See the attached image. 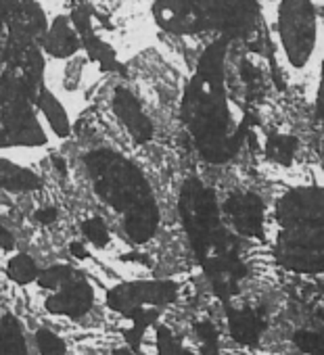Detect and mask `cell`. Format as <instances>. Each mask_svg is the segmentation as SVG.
Segmentation results:
<instances>
[{
	"mask_svg": "<svg viewBox=\"0 0 324 355\" xmlns=\"http://www.w3.org/2000/svg\"><path fill=\"white\" fill-rule=\"evenodd\" d=\"M230 40H214L199 57L195 76L185 88L180 115L199 155L214 165L237 157L247 123L237 121L224 86V63Z\"/></svg>",
	"mask_w": 324,
	"mask_h": 355,
	"instance_id": "1",
	"label": "cell"
},
{
	"mask_svg": "<svg viewBox=\"0 0 324 355\" xmlns=\"http://www.w3.org/2000/svg\"><path fill=\"white\" fill-rule=\"evenodd\" d=\"M86 165L96 195L123 216L130 241H151L159 226V207L142 171L113 150H92Z\"/></svg>",
	"mask_w": 324,
	"mask_h": 355,
	"instance_id": "2",
	"label": "cell"
},
{
	"mask_svg": "<svg viewBox=\"0 0 324 355\" xmlns=\"http://www.w3.org/2000/svg\"><path fill=\"white\" fill-rule=\"evenodd\" d=\"M276 257L293 272H324V189L297 187L276 205Z\"/></svg>",
	"mask_w": 324,
	"mask_h": 355,
	"instance_id": "3",
	"label": "cell"
},
{
	"mask_svg": "<svg viewBox=\"0 0 324 355\" xmlns=\"http://www.w3.org/2000/svg\"><path fill=\"white\" fill-rule=\"evenodd\" d=\"M180 218L191 247L205 272L239 266V243L222 222V209L216 193L197 178L185 180L178 199Z\"/></svg>",
	"mask_w": 324,
	"mask_h": 355,
	"instance_id": "4",
	"label": "cell"
},
{
	"mask_svg": "<svg viewBox=\"0 0 324 355\" xmlns=\"http://www.w3.org/2000/svg\"><path fill=\"white\" fill-rule=\"evenodd\" d=\"M276 34L287 61L295 69L305 67L318 40V15L312 0H280Z\"/></svg>",
	"mask_w": 324,
	"mask_h": 355,
	"instance_id": "5",
	"label": "cell"
},
{
	"mask_svg": "<svg viewBox=\"0 0 324 355\" xmlns=\"http://www.w3.org/2000/svg\"><path fill=\"white\" fill-rule=\"evenodd\" d=\"M207 32L226 40H251L259 30V7L255 0H195Z\"/></svg>",
	"mask_w": 324,
	"mask_h": 355,
	"instance_id": "6",
	"label": "cell"
},
{
	"mask_svg": "<svg viewBox=\"0 0 324 355\" xmlns=\"http://www.w3.org/2000/svg\"><path fill=\"white\" fill-rule=\"evenodd\" d=\"M153 17L161 30L174 36H197L207 32L195 0H155Z\"/></svg>",
	"mask_w": 324,
	"mask_h": 355,
	"instance_id": "7",
	"label": "cell"
},
{
	"mask_svg": "<svg viewBox=\"0 0 324 355\" xmlns=\"http://www.w3.org/2000/svg\"><path fill=\"white\" fill-rule=\"evenodd\" d=\"M176 299V284L172 282H138V284H126L109 295V305L113 309L134 313L142 305H161Z\"/></svg>",
	"mask_w": 324,
	"mask_h": 355,
	"instance_id": "8",
	"label": "cell"
},
{
	"mask_svg": "<svg viewBox=\"0 0 324 355\" xmlns=\"http://www.w3.org/2000/svg\"><path fill=\"white\" fill-rule=\"evenodd\" d=\"M224 216L237 234L247 239L262 236L264 230V203L253 193H235L224 203Z\"/></svg>",
	"mask_w": 324,
	"mask_h": 355,
	"instance_id": "9",
	"label": "cell"
},
{
	"mask_svg": "<svg viewBox=\"0 0 324 355\" xmlns=\"http://www.w3.org/2000/svg\"><path fill=\"white\" fill-rule=\"evenodd\" d=\"M113 109H115V115L121 119V123L128 128V132L132 134V138L140 144L148 142L153 138V123L151 119L146 117V113L142 111L138 98L126 90V88H117L115 94H113Z\"/></svg>",
	"mask_w": 324,
	"mask_h": 355,
	"instance_id": "10",
	"label": "cell"
},
{
	"mask_svg": "<svg viewBox=\"0 0 324 355\" xmlns=\"http://www.w3.org/2000/svg\"><path fill=\"white\" fill-rule=\"evenodd\" d=\"M92 305V291L84 280H71L63 286V291L49 299V309L57 313H69V315H82Z\"/></svg>",
	"mask_w": 324,
	"mask_h": 355,
	"instance_id": "11",
	"label": "cell"
},
{
	"mask_svg": "<svg viewBox=\"0 0 324 355\" xmlns=\"http://www.w3.org/2000/svg\"><path fill=\"white\" fill-rule=\"evenodd\" d=\"M230 334L241 345H255L266 328L264 318L251 309H230L228 313Z\"/></svg>",
	"mask_w": 324,
	"mask_h": 355,
	"instance_id": "12",
	"label": "cell"
},
{
	"mask_svg": "<svg viewBox=\"0 0 324 355\" xmlns=\"http://www.w3.org/2000/svg\"><path fill=\"white\" fill-rule=\"evenodd\" d=\"M46 49H49V53H53L55 57H69V55H74V53L80 49L78 30H74L65 17H59V19L55 21L53 30L49 32Z\"/></svg>",
	"mask_w": 324,
	"mask_h": 355,
	"instance_id": "13",
	"label": "cell"
},
{
	"mask_svg": "<svg viewBox=\"0 0 324 355\" xmlns=\"http://www.w3.org/2000/svg\"><path fill=\"white\" fill-rule=\"evenodd\" d=\"M297 153V138L291 134H270L266 140V157L282 167L293 165Z\"/></svg>",
	"mask_w": 324,
	"mask_h": 355,
	"instance_id": "14",
	"label": "cell"
},
{
	"mask_svg": "<svg viewBox=\"0 0 324 355\" xmlns=\"http://www.w3.org/2000/svg\"><path fill=\"white\" fill-rule=\"evenodd\" d=\"M0 187L7 191H26V189H36L38 178L22 167H13L9 163H0Z\"/></svg>",
	"mask_w": 324,
	"mask_h": 355,
	"instance_id": "15",
	"label": "cell"
},
{
	"mask_svg": "<svg viewBox=\"0 0 324 355\" xmlns=\"http://www.w3.org/2000/svg\"><path fill=\"white\" fill-rule=\"evenodd\" d=\"M0 355H26L19 326L13 318L3 320V330H0Z\"/></svg>",
	"mask_w": 324,
	"mask_h": 355,
	"instance_id": "16",
	"label": "cell"
},
{
	"mask_svg": "<svg viewBox=\"0 0 324 355\" xmlns=\"http://www.w3.org/2000/svg\"><path fill=\"white\" fill-rule=\"evenodd\" d=\"M84 40H86V49H88L90 59H92L96 65H101V69H105V71H117V69H119V63H117V59H115V53H113L103 40H99V38L92 36V34L84 36Z\"/></svg>",
	"mask_w": 324,
	"mask_h": 355,
	"instance_id": "17",
	"label": "cell"
},
{
	"mask_svg": "<svg viewBox=\"0 0 324 355\" xmlns=\"http://www.w3.org/2000/svg\"><path fill=\"white\" fill-rule=\"evenodd\" d=\"M9 274L17 282H30L38 276V268L28 255H17L9 263Z\"/></svg>",
	"mask_w": 324,
	"mask_h": 355,
	"instance_id": "18",
	"label": "cell"
},
{
	"mask_svg": "<svg viewBox=\"0 0 324 355\" xmlns=\"http://www.w3.org/2000/svg\"><path fill=\"white\" fill-rule=\"evenodd\" d=\"M40 105H42V109H44V113H46V117L51 119V123L55 125V130L61 134V136H65L67 132H69V121H67V117H65V113H63V109L51 98V96H40Z\"/></svg>",
	"mask_w": 324,
	"mask_h": 355,
	"instance_id": "19",
	"label": "cell"
},
{
	"mask_svg": "<svg viewBox=\"0 0 324 355\" xmlns=\"http://www.w3.org/2000/svg\"><path fill=\"white\" fill-rule=\"evenodd\" d=\"M74 278H76L74 270H69L65 266H57V268H51V270H46V272L40 274V284L44 288H57V286L69 284Z\"/></svg>",
	"mask_w": 324,
	"mask_h": 355,
	"instance_id": "20",
	"label": "cell"
},
{
	"mask_svg": "<svg viewBox=\"0 0 324 355\" xmlns=\"http://www.w3.org/2000/svg\"><path fill=\"white\" fill-rule=\"evenodd\" d=\"M295 345L312 355H324V336L316 334V332H307V330H297L293 336Z\"/></svg>",
	"mask_w": 324,
	"mask_h": 355,
	"instance_id": "21",
	"label": "cell"
},
{
	"mask_svg": "<svg viewBox=\"0 0 324 355\" xmlns=\"http://www.w3.org/2000/svg\"><path fill=\"white\" fill-rule=\"evenodd\" d=\"M82 230H84L86 239L92 245H96V247H105L109 243V230H107V224L103 222V218H90V220H86L84 226H82Z\"/></svg>",
	"mask_w": 324,
	"mask_h": 355,
	"instance_id": "22",
	"label": "cell"
},
{
	"mask_svg": "<svg viewBox=\"0 0 324 355\" xmlns=\"http://www.w3.org/2000/svg\"><path fill=\"white\" fill-rule=\"evenodd\" d=\"M36 338H38V347H40L42 355H65V345H63V340H61L59 336H55L53 332H49V330L42 328V330L36 334Z\"/></svg>",
	"mask_w": 324,
	"mask_h": 355,
	"instance_id": "23",
	"label": "cell"
},
{
	"mask_svg": "<svg viewBox=\"0 0 324 355\" xmlns=\"http://www.w3.org/2000/svg\"><path fill=\"white\" fill-rule=\"evenodd\" d=\"M316 119H324V61H322V73H320L318 92H316Z\"/></svg>",
	"mask_w": 324,
	"mask_h": 355,
	"instance_id": "24",
	"label": "cell"
},
{
	"mask_svg": "<svg viewBox=\"0 0 324 355\" xmlns=\"http://www.w3.org/2000/svg\"><path fill=\"white\" fill-rule=\"evenodd\" d=\"M36 218H38V222H42V224H51V222L57 220V209H55V207H44V209H40V211L36 214Z\"/></svg>",
	"mask_w": 324,
	"mask_h": 355,
	"instance_id": "25",
	"label": "cell"
},
{
	"mask_svg": "<svg viewBox=\"0 0 324 355\" xmlns=\"http://www.w3.org/2000/svg\"><path fill=\"white\" fill-rule=\"evenodd\" d=\"M11 247H13V236H11V232L0 226V249H11Z\"/></svg>",
	"mask_w": 324,
	"mask_h": 355,
	"instance_id": "26",
	"label": "cell"
},
{
	"mask_svg": "<svg viewBox=\"0 0 324 355\" xmlns=\"http://www.w3.org/2000/svg\"><path fill=\"white\" fill-rule=\"evenodd\" d=\"M5 21L0 19V61H3V57H5V53H7V46H9V40H7V36H5Z\"/></svg>",
	"mask_w": 324,
	"mask_h": 355,
	"instance_id": "27",
	"label": "cell"
},
{
	"mask_svg": "<svg viewBox=\"0 0 324 355\" xmlns=\"http://www.w3.org/2000/svg\"><path fill=\"white\" fill-rule=\"evenodd\" d=\"M71 253L76 255V257H86V251H84V247L80 245V243H71Z\"/></svg>",
	"mask_w": 324,
	"mask_h": 355,
	"instance_id": "28",
	"label": "cell"
}]
</instances>
